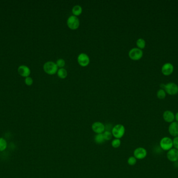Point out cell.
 Returning a JSON list of instances; mask_svg holds the SVG:
<instances>
[{
	"mask_svg": "<svg viewBox=\"0 0 178 178\" xmlns=\"http://www.w3.org/2000/svg\"><path fill=\"white\" fill-rule=\"evenodd\" d=\"M43 69L45 73L49 75L55 74L58 70V66L53 61H48L45 63L43 66Z\"/></svg>",
	"mask_w": 178,
	"mask_h": 178,
	"instance_id": "cell-1",
	"label": "cell"
},
{
	"mask_svg": "<svg viewBox=\"0 0 178 178\" xmlns=\"http://www.w3.org/2000/svg\"><path fill=\"white\" fill-rule=\"evenodd\" d=\"M111 133L113 136L116 138H120L123 137L125 133V127L122 124H117L113 127L111 130Z\"/></svg>",
	"mask_w": 178,
	"mask_h": 178,
	"instance_id": "cell-2",
	"label": "cell"
},
{
	"mask_svg": "<svg viewBox=\"0 0 178 178\" xmlns=\"http://www.w3.org/2000/svg\"><path fill=\"white\" fill-rule=\"evenodd\" d=\"M67 24L68 27L72 30H75L78 28L80 25V21L77 17L72 15L67 19Z\"/></svg>",
	"mask_w": 178,
	"mask_h": 178,
	"instance_id": "cell-3",
	"label": "cell"
},
{
	"mask_svg": "<svg viewBox=\"0 0 178 178\" xmlns=\"http://www.w3.org/2000/svg\"><path fill=\"white\" fill-rule=\"evenodd\" d=\"M143 51L142 50L138 48H133L129 52V56L130 58L133 60H139L143 56Z\"/></svg>",
	"mask_w": 178,
	"mask_h": 178,
	"instance_id": "cell-4",
	"label": "cell"
},
{
	"mask_svg": "<svg viewBox=\"0 0 178 178\" xmlns=\"http://www.w3.org/2000/svg\"><path fill=\"white\" fill-rule=\"evenodd\" d=\"M160 146L164 150H169L173 147V141L168 137H165L160 142Z\"/></svg>",
	"mask_w": 178,
	"mask_h": 178,
	"instance_id": "cell-5",
	"label": "cell"
},
{
	"mask_svg": "<svg viewBox=\"0 0 178 178\" xmlns=\"http://www.w3.org/2000/svg\"><path fill=\"white\" fill-rule=\"evenodd\" d=\"M164 89L170 95H175L178 93V86L174 83H169L165 85Z\"/></svg>",
	"mask_w": 178,
	"mask_h": 178,
	"instance_id": "cell-6",
	"label": "cell"
},
{
	"mask_svg": "<svg viewBox=\"0 0 178 178\" xmlns=\"http://www.w3.org/2000/svg\"><path fill=\"white\" fill-rule=\"evenodd\" d=\"M133 155L136 159H143L146 157L147 151L144 148H137L134 150Z\"/></svg>",
	"mask_w": 178,
	"mask_h": 178,
	"instance_id": "cell-7",
	"label": "cell"
},
{
	"mask_svg": "<svg viewBox=\"0 0 178 178\" xmlns=\"http://www.w3.org/2000/svg\"><path fill=\"white\" fill-rule=\"evenodd\" d=\"M78 62L79 64L82 66H88L90 63V58L87 54L84 53H81L78 56Z\"/></svg>",
	"mask_w": 178,
	"mask_h": 178,
	"instance_id": "cell-8",
	"label": "cell"
},
{
	"mask_svg": "<svg viewBox=\"0 0 178 178\" xmlns=\"http://www.w3.org/2000/svg\"><path fill=\"white\" fill-rule=\"evenodd\" d=\"M92 129L97 134H102L105 132V127L101 122H95L92 125Z\"/></svg>",
	"mask_w": 178,
	"mask_h": 178,
	"instance_id": "cell-9",
	"label": "cell"
},
{
	"mask_svg": "<svg viewBox=\"0 0 178 178\" xmlns=\"http://www.w3.org/2000/svg\"><path fill=\"white\" fill-rule=\"evenodd\" d=\"M167 157L169 160L172 162H177L178 160V150L176 148H171L168 150Z\"/></svg>",
	"mask_w": 178,
	"mask_h": 178,
	"instance_id": "cell-10",
	"label": "cell"
},
{
	"mask_svg": "<svg viewBox=\"0 0 178 178\" xmlns=\"http://www.w3.org/2000/svg\"><path fill=\"white\" fill-rule=\"evenodd\" d=\"M174 70V66L172 64L166 63L162 66V72L164 75L168 76L172 73Z\"/></svg>",
	"mask_w": 178,
	"mask_h": 178,
	"instance_id": "cell-11",
	"label": "cell"
},
{
	"mask_svg": "<svg viewBox=\"0 0 178 178\" xmlns=\"http://www.w3.org/2000/svg\"><path fill=\"white\" fill-rule=\"evenodd\" d=\"M168 131L172 136H178V122H172L169 126Z\"/></svg>",
	"mask_w": 178,
	"mask_h": 178,
	"instance_id": "cell-12",
	"label": "cell"
},
{
	"mask_svg": "<svg viewBox=\"0 0 178 178\" xmlns=\"http://www.w3.org/2000/svg\"><path fill=\"white\" fill-rule=\"evenodd\" d=\"M163 118L166 122L168 123H172L175 119V116L174 113L172 111L169 110H167L164 112Z\"/></svg>",
	"mask_w": 178,
	"mask_h": 178,
	"instance_id": "cell-13",
	"label": "cell"
},
{
	"mask_svg": "<svg viewBox=\"0 0 178 178\" xmlns=\"http://www.w3.org/2000/svg\"><path fill=\"white\" fill-rule=\"evenodd\" d=\"M18 72L21 76L26 78L29 77L30 74V68L26 66H20L18 69Z\"/></svg>",
	"mask_w": 178,
	"mask_h": 178,
	"instance_id": "cell-14",
	"label": "cell"
},
{
	"mask_svg": "<svg viewBox=\"0 0 178 178\" xmlns=\"http://www.w3.org/2000/svg\"><path fill=\"white\" fill-rule=\"evenodd\" d=\"M82 9L81 6L79 5H75L72 9V14L76 16L80 15L82 13Z\"/></svg>",
	"mask_w": 178,
	"mask_h": 178,
	"instance_id": "cell-15",
	"label": "cell"
},
{
	"mask_svg": "<svg viewBox=\"0 0 178 178\" xmlns=\"http://www.w3.org/2000/svg\"><path fill=\"white\" fill-rule=\"evenodd\" d=\"M7 147V142L5 138L0 137V152L6 150Z\"/></svg>",
	"mask_w": 178,
	"mask_h": 178,
	"instance_id": "cell-16",
	"label": "cell"
},
{
	"mask_svg": "<svg viewBox=\"0 0 178 178\" xmlns=\"http://www.w3.org/2000/svg\"><path fill=\"white\" fill-rule=\"evenodd\" d=\"M57 75L60 78H65L68 75L67 70L64 68H60L57 70Z\"/></svg>",
	"mask_w": 178,
	"mask_h": 178,
	"instance_id": "cell-17",
	"label": "cell"
},
{
	"mask_svg": "<svg viewBox=\"0 0 178 178\" xmlns=\"http://www.w3.org/2000/svg\"><path fill=\"white\" fill-rule=\"evenodd\" d=\"M94 141H95V143L96 144H99L104 143L105 140L104 139L103 133L99 134L96 135L94 137Z\"/></svg>",
	"mask_w": 178,
	"mask_h": 178,
	"instance_id": "cell-18",
	"label": "cell"
},
{
	"mask_svg": "<svg viewBox=\"0 0 178 178\" xmlns=\"http://www.w3.org/2000/svg\"><path fill=\"white\" fill-rule=\"evenodd\" d=\"M137 46L138 47V48L140 49H144L145 47L146 42L142 38H139L137 40Z\"/></svg>",
	"mask_w": 178,
	"mask_h": 178,
	"instance_id": "cell-19",
	"label": "cell"
},
{
	"mask_svg": "<svg viewBox=\"0 0 178 178\" xmlns=\"http://www.w3.org/2000/svg\"><path fill=\"white\" fill-rule=\"evenodd\" d=\"M166 91L164 89H160L157 91V96L158 98L160 99H163L166 97Z\"/></svg>",
	"mask_w": 178,
	"mask_h": 178,
	"instance_id": "cell-20",
	"label": "cell"
},
{
	"mask_svg": "<svg viewBox=\"0 0 178 178\" xmlns=\"http://www.w3.org/2000/svg\"><path fill=\"white\" fill-rule=\"evenodd\" d=\"M120 145H121V141H120V139L116 138L111 142V145L113 146V147L115 148H117L119 147Z\"/></svg>",
	"mask_w": 178,
	"mask_h": 178,
	"instance_id": "cell-21",
	"label": "cell"
},
{
	"mask_svg": "<svg viewBox=\"0 0 178 178\" xmlns=\"http://www.w3.org/2000/svg\"><path fill=\"white\" fill-rule=\"evenodd\" d=\"M103 135L104 139L105 141L110 140L113 136V134L111 133V132L109 131H106L104 132V133H103Z\"/></svg>",
	"mask_w": 178,
	"mask_h": 178,
	"instance_id": "cell-22",
	"label": "cell"
},
{
	"mask_svg": "<svg viewBox=\"0 0 178 178\" xmlns=\"http://www.w3.org/2000/svg\"><path fill=\"white\" fill-rule=\"evenodd\" d=\"M128 163L130 166H134L137 163V159L134 156L130 157L128 159Z\"/></svg>",
	"mask_w": 178,
	"mask_h": 178,
	"instance_id": "cell-23",
	"label": "cell"
},
{
	"mask_svg": "<svg viewBox=\"0 0 178 178\" xmlns=\"http://www.w3.org/2000/svg\"><path fill=\"white\" fill-rule=\"evenodd\" d=\"M56 65L57 66L60 68H63V67L65 66V61L62 59H59L56 61Z\"/></svg>",
	"mask_w": 178,
	"mask_h": 178,
	"instance_id": "cell-24",
	"label": "cell"
},
{
	"mask_svg": "<svg viewBox=\"0 0 178 178\" xmlns=\"http://www.w3.org/2000/svg\"><path fill=\"white\" fill-rule=\"evenodd\" d=\"M25 83L28 86L31 85L33 83V78L30 77H27V78H26Z\"/></svg>",
	"mask_w": 178,
	"mask_h": 178,
	"instance_id": "cell-25",
	"label": "cell"
},
{
	"mask_svg": "<svg viewBox=\"0 0 178 178\" xmlns=\"http://www.w3.org/2000/svg\"><path fill=\"white\" fill-rule=\"evenodd\" d=\"M172 141H173V146L174 147L178 150V136L175 137Z\"/></svg>",
	"mask_w": 178,
	"mask_h": 178,
	"instance_id": "cell-26",
	"label": "cell"
},
{
	"mask_svg": "<svg viewBox=\"0 0 178 178\" xmlns=\"http://www.w3.org/2000/svg\"><path fill=\"white\" fill-rule=\"evenodd\" d=\"M175 119H176L177 122H178V112L176 113V115H175Z\"/></svg>",
	"mask_w": 178,
	"mask_h": 178,
	"instance_id": "cell-27",
	"label": "cell"
}]
</instances>
